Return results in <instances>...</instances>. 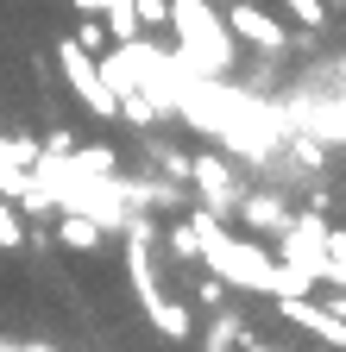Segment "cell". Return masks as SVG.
Listing matches in <instances>:
<instances>
[{
	"label": "cell",
	"instance_id": "5b68a950",
	"mask_svg": "<svg viewBox=\"0 0 346 352\" xmlns=\"http://www.w3.org/2000/svg\"><path fill=\"white\" fill-rule=\"evenodd\" d=\"M227 19V32L239 38V44H258V51H283V44H290V32H283V19L271 13V7H258V0H233V7L221 13Z\"/></svg>",
	"mask_w": 346,
	"mask_h": 352
},
{
	"label": "cell",
	"instance_id": "5bb4252c",
	"mask_svg": "<svg viewBox=\"0 0 346 352\" xmlns=\"http://www.w3.org/2000/svg\"><path fill=\"white\" fill-rule=\"evenodd\" d=\"M69 44H82V51H89V57H101V51H107L113 38H107L101 13H82V25H76V38H69Z\"/></svg>",
	"mask_w": 346,
	"mask_h": 352
},
{
	"label": "cell",
	"instance_id": "3957f363",
	"mask_svg": "<svg viewBox=\"0 0 346 352\" xmlns=\"http://www.w3.org/2000/svg\"><path fill=\"white\" fill-rule=\"evenodd\" d=\"M277 258L290 264V271H302V277L315 283V271L327 264V220H321V208L290 214V227L277 233Z\"/></svg>",
	"mask_w": 346,
	"mask_h": 352
},
{
	"label": "cell",
	"instance_id": "d4e9b609",
	"mask_svg": "<svg viewBox=\"0 0 346 352\" xmlns=\"http://www.w3.org/2000/svg\"><path fill=\"white\" fill-rule=\"evenodd\" d=\"M202 352H233V346H214V340H208V346H202Z\"/></svg>",
	"mask_w": 346,
	"mask_h": 352
},
{
	"label": "cell",
	"instance_id": "30bf717a",
	"mask_svg": "<svg viewBox=\"0 0 346 352\" xmlns=\"http://www.w3.org/2000/svg\"><path fill=\"white\" fill-rule=\"evenodd\" d=\"M107 233L95 227L89 214H57V245H69V252H95Z\"/></svg>",
	"mask_w": 346,
	"mask_h": 352
},
{
	"label": "cell",
	"instance_id": "9a60e30c",
	"mask_svg": "<svg viewBox=\"0 0 346 352\" xmlns=\"http://www.w3.org/2000/svg\"><path fill=\"white\" fill-rule=\"evenodd\" d=\"M164 245L177 252V258H189V264H202V239H195L189 220H183V227H170V233H164Z\"/></svg>",
	"mask_w": 346,
	"mask_h": 352
},
{
	"label": "cell",
	"instance_id": "7a4b0ae2",
	"mask_svg": "<svg viewBox=\"0 0 346 352\" xmlns=\"http://www.w3.org/2000/svg\"><path fill=\"white\" fill-rule=\"evenodd\" d=\"M164 25L177 32V44H170V51L183 57L189 76H221V82H227V69L239 63V38L227 32L221 13H214V0H170Z\"/></svg>",
	"mask_w": 346,
	"mask_h": 352
},
{
	"label": "cell",
	"instance_id": "e0dca14e",
	"mask_svg": "<svg viewBox=\"0 0 346 352\" xmlns=\"http://www.w3.org/2000/svg\"><path fill=\"white\" fill-rule=\"evenodd\" d=\"M158 170L170 176V183H189V157H183V151H164V145H158Z\"/></svg>",
	"mask_w": 346,
	"mask_h": 352
},
{
	"label": "cell",
	"instance_id": "8992f818",
	"mask_svg": "<svg viewBox=\"0 0 346 352\" xmlns=\"http://www.w3.org/2000/svg\"><path fill=\"white\" fill-rule=\"evenodd\" d=\"M189 183H195V195H202V208L208 214H233L239 208V176H233V164H221V157H189Z\"/></svg>",
	"mask_w": 346,
	"mask_h": 352
},
{
	"label": "cell",
	"instance_id": "6da1fadb",
	"mask_svg": "<svg viewBox=\"0 0 346 352\" xmlns=\"http://www.w3.org/2000/svg\"><path fill=\"white\" fill-rule=\"evenodd\" d=\"M189 227H195V239H202V264L214 277H221L227 289H252V296H309L315 283L302 277V271H290L283 258H271L258 239H233L227 227H221V214H189Z\"/></svg>",
	"mask_w": 346,
	"mask_h": 352
},
{
	"label": "cell",
	"instance_id": "d6986e66",
	"mask_svg": "<svg viewBox=\"0 0 346 352\" xmlns=\"http://www.w3.org/2000/svg\"><path fill=\"white\" fill-rule=\"evenodd\" d=\"M133 13H139V25H164L170 0H133Z\"/></svg>",
	"mask_w": 346,
	"mask_h": 352
},
{
	"label": "cell",
	"instance_id": "277c9868",
	"mask_svg": "<svg viewBox=\"0 0 346 352\" xmlns=\"http://www.w3.org/2000/svg\"><path fill=\"white\" fill-rule=\"evenodd\" d=\"M57 63H63V82H69V95L82 101V107H89L95 120H113V88L101 82V63L89 57V51H82V44H57Z\"/></svg>",
	"mask_w": 346,
	"mask_h": 352
},
{
	"label": "cell",
	"instance_id": "7402d4cb",
	"mask_svg": "<svg viewBox=\"0 0 346 352\" xmlns=\"http://www.w3.org/2000/svg\"><path fill=\"white\" fill-rule=\"evenodd\" d=\"M76 13H107V7H120V0H69Z\"/></svg>",
	"mask_w": 346,
	"mask_h": 352
},
{
	"label": "cell",
	"instance_id": "2e32d148",
	"mask_svg": "<svg viewBox=\"0 0 346 352\" xmlns=\"http://www.w3.org/2000/svg\"><path fill=\"white\" fill-rule=\"evenodd\" d=\"M208 340H214V346H239V340H246V321H239V315H214Z\"/></svg>",
	"mask_w": 346,
	"mask_h": 352
},
{
	"label": "cell",
	"instance_id": "8fae6325",
	"mask_svg": "<svg viewBox=\"0 0 346 352\" xmlns=\"http://www.w3.org/2000/svg\"><path fill=\"white\" fill-rule=\"evenodd\" d=\"M82 176H120V157L107 151V145H76V151H63Z\"/></svg>",
	"mask_w": 346,
	"mask_h": 352
},
{
	"label": "cell",
	"instance_id": "9c48e42d",
	"mask_svg": "<svg viewBox=\"0 0 346 352\" xmlns=\"http://www.w3.org/2000/svg\"><path fill=\"white\" fill-rule=\"evenodd\" d=\"M290 132H309V139L346 145V101H315V107H309V120H296Z\"/></svg>",
	"mask_w": 346,
	"mask_h": 352
},
{
	"label": "cell",
	"instance_id": "44dd1931",
	"mask_svg": "<svg viewBox=\"0 0 346 352\" xmlns=\"http://www.w3.org/2000/svg\"><path fill=\"white\" fill-rule=\"evenodd\" d=\"M38 151H57V157H63V151H76V139H69V132L57 126V132H51V139H45V145H38Z\"/></svg>",
	"mask_w": 346,
	"mask_h": 352
},
{
	"label": "cell",
	"instance_id": "52a82bcc",
	"mask_svg": "<svg viewBox=\"0 0 346 352\" xmlns=\"http://www.w3.org/2000/svg\"><path fill=\"white\" fill-rule=\"evenodd\" d=\"M233 214L246 220L252 233H271V239L290 227V201H283L277 189H252V195H239V208H233Z\"/></svg>",
	"mask_w": 346,
	"mask_h": 352
},
{
	"label": "cell",
	"instance_id": "ffe728a7",
	"mask_svg": "<svg viewBox=\"0 0 346 352\" xmlns=\"http://www.w3.org/2000/svg\"><path fill=\"white\" fill-rule=\"evenodd\" d=\"M327 264H346V227H327Z\"/></svg>",
	"mask_w": 346,
	"mask_h": 352
},
{
	"label": "cell",
	"instance_id": "ba28073f",
	"mask_svg": "<svg viewBox=\"0 0 346 352\" xmlns=\"http://www.w3.org/2000/svg\"><path fill=\"white\" fill-rule=\"evenodd\" d=\"M145 302V315H151V327L164 333V340H189L195 333V315L177 302V296H164V289H151V296H139Z\"/></svg>",
	"mask_w": 346,
	"mask_h": 352
},
{
	"label": "cell",
	"instance_id": "603a6c76",
	"mask_svg": "<svg viewBox=\"0 0 346 352\" xmlns=\"http://www.w3.org/2000/svg\"><path fill=\"white\" fill-rule=\"evenodd\" d=\"M239 352H277V346H265V340H252V333H246V340H239Z\"/></svg>",
	"mask_w": 346,
	"mask_h": 352
},
{
	"label": "cell",
	"instance_id": "7c38bea8",
	"mask_svg": "<svg viewBox=\"0 0 346 352\" xmlns=\"http://www.w3.org/2000/svg\"><path fill=\"white\" fill-rule=\"evenodd\" d=\"M19 245H25V214L0 195V252H19Z\"/></svg>",
	"mask_w": 346,
	"mask_h": 352
},
{
	"label": "cell",
	"instance_id": "484cf974",
	"mask_svg": "<svg viewBox=\"0 0 346 352\" xmlns=\"http://www.w3.org/2000/svg\"><path fill=\"white\" fill-rule=\"evenodd\" d=\"M327 7H340V0H327Z\"/></svg>",
	"mask_w": 346,
	"mask_h": 352
},
{
	"label": "cell",
	"instance_id": "ac0fdd59",
	"mask_svg": "<svg viewBox=\"0 0 346 352\" xmlns=\"http://www.w3.org/2000/svg\"><path fill=\"white\" fill-rule=\"evenodd\" d=\"M195 302H202V308H221V302H227V283L208 271V277H202V289H195Z\"/></svg>",
	"mask_w": 346,
	"mask_h": 352
},
{
	"label": "cell",
	"instance_id": "cb8c5ba5",
	"mask_svg": "<svg viewBox=\"0 0 346 352\" xmlns=\"http://www.w3.org/2000/svg\"><path fill=\"white\" fill-rule=\"evenodd\" d=\"M19 352H57V346H38V340H25V346H19Z\"/></svg>",
	"mask_w": 346,
	"mask_h": 352
},
{
	"label": "cell",
	"instance_id": "4fadbf2b",
	"mask_svg": "<svg viewBox=\"0 0 346 352\" xmlns=\"http://www.w3.org/2000/svg\"><path fill=\"white\" fill-rule=\"evenodd\" d=\"M277 7H283L302 32H321V25H327V0H277Z\"/></svg>",
	"mask_w": 346,
	"mask_h": 352
}]
</instances>
